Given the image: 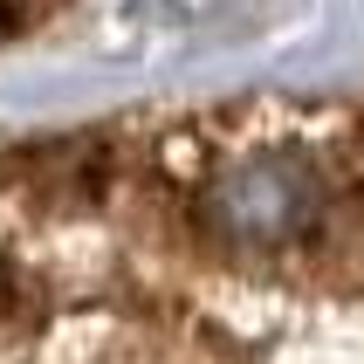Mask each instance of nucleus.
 Instances as JSON below:
<instances>
[{
	"label": "nucleus",
	"instance_id": "obj_1",
	"mask_svg": "<svg viewBox=\"0 0 364 364\" xmlns=\"http://www.w3.org/2000/svg\"><path fill=\"white\" fill-rule=\"evenodd\" d=\"M62 0H0V35H21V28H35L41 14H55Z\"/></svg>",
	"mask_w": 364,
	"mask_h": 364
}]
</instances>
